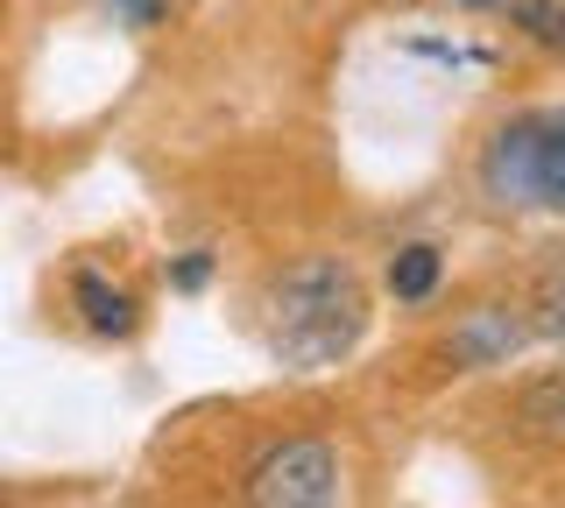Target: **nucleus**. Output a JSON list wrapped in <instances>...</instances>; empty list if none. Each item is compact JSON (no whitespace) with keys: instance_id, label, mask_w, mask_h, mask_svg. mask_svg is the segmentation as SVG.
<instances>
[{"instance_id":"423d86ee","label":"nucleus","mask_w":565,"mask_h":508,"mask_svg":"<svg viewBox=\"0 0 565 508\" xmlns=\"http://www.w3.org/2000/svg\"><path fill=\"white\" fill-rule=\"evenodd\" d=\"M71 296H78V311H85V325L106 332V339H120V332H135V296L128 290H114L106 275L85 269L78 283H71Z\"/></svg>"},{"instance_id":"0eeeda50","label":"nucleus","mask_w":565,"mask_h":508,"mask_svg":"<svg viewBox=\"0 0 565 508\" xmlns=\"http://www.w3.org/2000/svg\"><path fill=\"white\" fill-rule=\"evenodd\" d=\"M431 283H438V248H396V261H388V290L403 296V304H417V296H431Z\"/></svg>"},{"instance_id":"9d476101","label":"nucleus","mask_w":565,"mask_h":508,"mask_svg":"<svg viewBox=\"0 0 565 508\" xmlns=\"http://www.w3.org/2000/svg\"><path fill=\"white\" fill-rule=\"evenodd\" d=\"M106 8H114L128 29H156V22L170 14V0H106Z\"/></svg>"},{"instance_id":"f03ea898","label":"nucleus","mask_w":565,"mask_h":508,"mask_svg":"<svg viewBox=\"0 0 565 508\" xmlns=\"http://www.w3.org/2000/svg\"><path fill=\"white\" fill-rule=\"evenodd\" d=\"M481 191L502 213H565V114H523L481 149Z\"/></svg>"},{"instance_id":"7ed1b4c3","label":"nucleus","mask_w":565,"mask_h":508,"mask_svg":"<svg viewBox=\"0 0 565 508\" xmlns=\"http://www.w3.org/2000/svg\"><path fill=\"white\" fill-rule=\"evenodd\" d=\"M247 508H340V452L326 437H282L247 473Z\"/></svg>"},{"instance_id":"39448f33","label":"nucleus","mask_w":565,"mask_h":508,"mask_svg":"<svg viewBox=\"0 0 565 508\" xmlns=\"http://www.w3.org/2000/svg\"><path fill=\"white\" fill-rule=\"evenodd\" d=\"M516 424H523L530 437H544V445H565V367L537 375V381L516 396Z\"/></svg>"},{"instance_id":"20e7f679","label":"nucleus","mask_w":565,"mask_h":508,"mask_svg":"<svg viewBox=\"0 0 565 508\" xmlns=\"http://www.w3.org/2000/svg\"><path fill=\"white\" fill-rule=\"evenodd\" d=\"M537 339V318H516L509 304H473L467 318L452 325V360L459 367H502L509 354Z\"/></svg>"},{"instance_id":"f8f14e48","label":"nucleus","mask_w":565,"mask_h":508,"mask_svg":"<svg viewBox=\"0 0 565 508\" xmlns=\"http://www.w3.org/2000/svg\"><path fill=\"white\" fill-rule=\"evenodd\" d=\"M459 8H502V0H459Z\"/></svg>"},{"instance_id":"1a4fd4ad","label":"nucleus","mask_w":565,"mask_h":508,"mask_svg":"<svg viewBox=\"0 0 565 508\" xmlns=\"http://www.w3.org/2000/svg\"><path fill=\"white\" fill-rule=\"evenodd\" d=\"M530 318H537V339H558V346H565V269H552V275L537 283Z\"/></svg>"},{"instance_id":"9b49d317","label":"nucleus","mask_w":565,"mask_h":508,"mask_svg":"<svg viewBox=\"0 0 565 508\" xmlns=\"http://www.w3.org/2000/svg\"><path fill=\"white\" fill-rule=\"evenodd\" d=\"M205 275H212V261H205V255H184V261H177V290H199Z\"/></svg>"},{"instance_id":"6e6552de","label":"nucleus","mask_w":565,"mask_h":508,"mask_svg":"<svg viewBox=\"0 0 565 508\" xmlns=\"http://www.w3.org/2000/svg\"><path fill=\"white\" fill-rule=\"evenodd\" d=\"M516 29L544 50H565V0H516Z\"/></svg>"},{"instance_id":"f257e3e1","label":"nucleus","mask_w":565,"mask_h":508,"mask_svg":"<svg viewBox=\"0 0 565 508\" xmlns=\"http://www.w3.org/2000/svg\"><path fill=\"white\" fill-rule=\"evenodd\" d=\"M262 332H269V354L290 375H318V367H340L367 332V290L347 261L318 255L282 269L269 296H262Z\"/></svg>"}]
</instances>
